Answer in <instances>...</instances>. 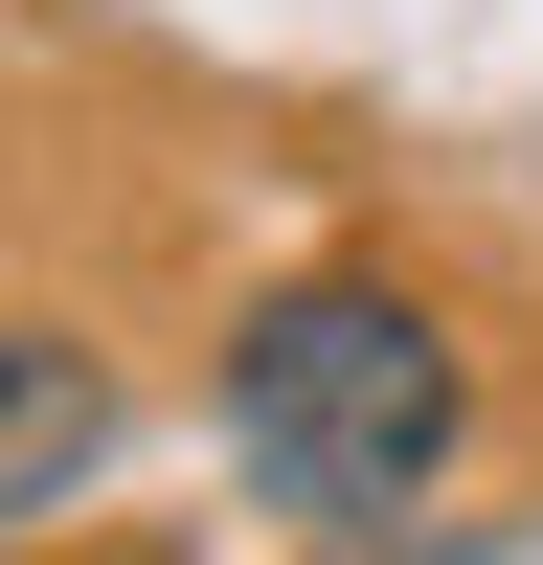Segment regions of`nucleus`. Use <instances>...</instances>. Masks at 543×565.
Here are the masks:
<instances>
[{
    "instance_id": "obj_1",
    "label": "nucleus",
    "mask_w": 543,
    "mask_h": 565,
    "mask_svg": "<svg viewBox=\"0 0 543 565\" xmlns=\"http://www.w3.org/2000/svg\"><path fill=\"white\" fill-rule=\"evenodd\" d=\"M204 430L226 476L272 498L295 543H385L430 521V476L476 452V340H453L407 271H272L204 362Z\"/></svg>"
},
{
    "instance_id": "obj_2",
    "label": "nucleus",
    "mask_w": 543,
    "mask_h": 565,
    "mask_svg": "<svg viewBox=\"0 0 543 565\" xmlns=\"http://www.w3.org/2000/svg\"><path fill=\"white\" fill-rule=\"evenodd\" d=\"M114 476V340H68V317H0V543L45 521V498Z\"/></svg>"
},
{
    "instance_id": "obj_3",
    "label": "nucleus",
    "mask_w": 543,
    "mask_h": 565,
    "mask_svg": "<svg viewBox=\"0 0 543 565\" xmlns=\"http://www.w3.org/2000/svg\"><path fill=\"white\" fill-rule=\"evenodd\" d=\"M317 565H498V543H453V521H385V543H317Z\"/></svg>"
}]
</instances>
